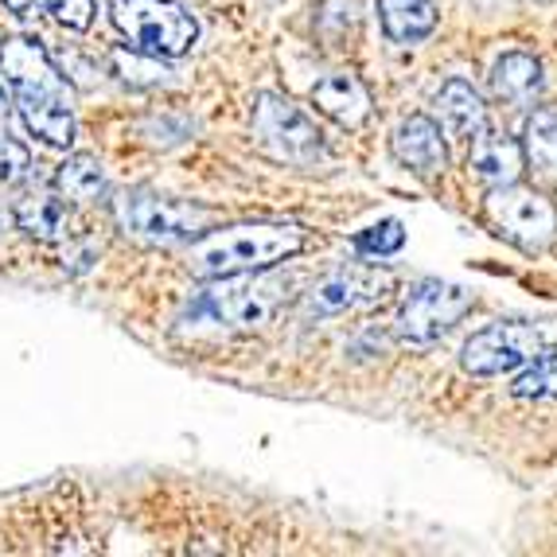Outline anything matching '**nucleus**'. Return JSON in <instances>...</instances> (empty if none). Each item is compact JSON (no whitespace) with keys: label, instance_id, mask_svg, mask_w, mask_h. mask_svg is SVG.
Wrapping results in <instances>:
<instances>
[{"label":"nucleus","instance_id":"nucleus-1","mask_svg":"<svg viewBox=\"0 0 557 557\" xmlns=\"http://www.w3.org/2000/svg\"><path fill=\"white\" fill-rule=\"evenodd\" d=\"M0 78L9 83L20 117L39 140L55 145V149H66L75 140L71 86L36 39L16 36L0 44Z\"/></svg>","mask_w":557,"mask_h":557},{"label":"nucleus","instance_id":"nucleus-2","mask_svg":"<svg viewBox=\"0 0 557 557\" xmlns=\"http://www.w3.org/2000/svg\"><path fill=\"white\" fill-rule=\"evenodd\" d=\"M305 246H308V231L297 223H242L191 242L187 270L199 281L273 270L281 261L297 258Z\"/></svg>","mask_w":557,"mask_h":557},{"label":"nucleus","instance_id":"nucleus-3","mask_svg":"<svg viewBox=\"0 0 557 557\" xmlns=\"http://www.w3.org/2000/svg\"><path fill=\"white\" fill-rule=\"evenodd\" d=\"M250 137H253V149L261 157H270L273 164L317 168L324 160V137H320L317 121L273 90H261L253 98Z\"/></svg>","mask_w":557,"mask_h":557},{"label":"nucleus","instance_id":"nucleus-4","mask_svg":"<svg viewBox=\"0 0 557 557\" xmlns=\"http://www.w3.org/2000/svg\"><path fill=\"white\" fill-rule=\"evenodd\" d=\"M110 20L137 51L176 59L199 39L196 16L180 0H110Z\"/></svg>","mask_w":557,"mask_h":557},{"label":"nucleus","instance_id":"nucleus-5","mask_svg":"<svg viewBox=\"0 0 557 557\" xmlns=\"http://www.w3.org/2000/svg\"><path fill=\"white\" fill-rule=\"evenodd\" d=\"M219 214L203 203H180V199L152 196V191H129L117 199V223L133 238L149 246H184L203 238Z\"/></svg>","mask_w":557,"mask_h":557},{"label":"nucleus","instance_id":"nucleus-6","mask_svg":"<svg viewBox=\"0 0 557 557\" xmlns=\"http://www.w3.org/2000/svg\"><path fill=\"white\" fill-rule=\"evenodd\" d=\"M475 297L468 288L453 285V281L425 277L418 285H409V293L401 297L398 308V335L406 344L429 347L445 339L460 320L472 312Z\"/></svg>","mask_w":557,"mask_h":557},{"label":"nucleus","instance_id":"nucleus-7","mask_svg":"<svg viewBox=\"0 0 557 557\" xmlns=\"http://www.w3.org/2000/svg\"><path fill=\"white\" fill-rule=\"evenodd\" d=\"M487 219H492L503 238L515 242L527 253L542 250L557 234V207L542 191H534V187H519V184L492 187Z\"/></svg>","mask_w":557,"mask_h":557},{"label":"nucleus","instance_id":"nucleus-8","mask_svg":"<svg viewBox=\"0 0 557 557\" xmlns=\"http://www.w3.org/2000/svg\"><path fill=\"white\" fill-rule=\"evenodd\" d=\"M546 351V339L534 324H492L480 327L460 351V367L475 379H499V374H511L527 362H534Z\"/></svg>","mask_w":557,"mask_h":557},{"label":"nucleus","instance_id":"nucleus-9","mask_svg":"<svg viewBox=\"0 0 557 557\" xmlns=\"http://www.w3.org/2000/svg\"><path fill=\"white\" fill-rule=\"evenodd\" d=\"M281 300H285V281L270 277L265 270L214 277L211 293H207V308L234 327H258L265 320H273Z\"/></svg>","mask_w":557,"mask_h":557},{"label":"nucleus","instance_id":"nucleus-10","mask_svg":"<svg viewBox=\"0 0 557 557\" xmlns=\"http://www.w3.org/2000/svg\"><path fill=\"white\" fill-rule=\"evenodd\" d=\"M391 288H394V277L386 270H367V265L335 270L308 288L305 317H339V312H351V308L379 305Z\"/></svg>","mask_w":557,"mask_h":557},{"label":"nucleus","instance_id":"nucleus-11","mask_svg":"<svg viewBox=\"0 0 557 557\" xmlns=\"http://www.w3.org/2000/svg\"><path fill=\"white\" fill-rule=\"evenodd\" d=\"M391 149L398 157L401 168H409L413 176H441L448 168V149H445V129L429 113H409L391 137Z\"/></svg>","mask_w":557,"mask_h":557},{"label":"nucleus","instance_id":"nucleus-12","mask_svg":"<svg viewBox=\"0 0 557 557\" xmlns=\"http://www.w3.org/2000/svg\"><path fill=\"white\" fill-rule=\"evenodd\" d=\"M468 168L475 172V180H483L487 187L503 184H519L522 172H527V152H522V140L507 137V133H495L483 125L472 137V157Z\"/></svg>","mask_w":557,"mask_h":557},{"label":"nucleus","instance_id":"nucleus-13","mask_svg":"<svg viewBox=\"0 0 557 557\" xmlns=\"http://www.w3.org/2000/svg\"><path fill=\"white\" fill-rule=\"evenodd\" d=\"M312 102L324 117H332L344 129H359L362 121L371 117V90L359 83L351 71H332L312 86Z\"/></svg>","mask_w":557,"mask_h":557},{"label":"nucleus","instance_id":"nucleus-14","mask_svg":"<svg viewBox=\"0 0 557 557\" xmlns=\"http://www.w3.org/2000/svg\"><path fill=\"white\" fill-rule=\"evenodd\" d=\"M433 106H437V125L453 140L475 137L487 125V106H483V98L465 78H448L437 90V98H433Z\"/></svg>","mask_w":557,"mask_h":557},{"label":"nucleus","instance_id":"nucleus-15","mask_svg":"<svg viewBox=\"0 0 557 557\" xmlns=\"http://www.w3.org/2000/svg\"><path fill=\"white\" fill-rule=\"evenodd\" d=\"M492 94L499 102L515 106V110H527V106L539 102L542 94V63L527 51H503L492 63Z\"/></svg>","mask_w":557,"mask_h":557},{"label":"nucleus","instance_id":"nucleus-16","mask_svg":"<svg viewBox=\"0 0 557 557\" xmlns=\"http://www.w3.org/2000/svg\"><path fill=\"white\" fill-rule=\"evenodd\" d=\"M379 24L391 44H421L437 32L441 12L433 0H379Z\"/></svg>","mask_w":557,"mask_h":557},{"label":"nucleus","instance_id":"nucleus-17","mask_svg":"<svg viewBox=\"0 0 557 557\" xmlns=\"http://www.w3.org/2000/svg\"><path fill=\"white\" fill-rule=\"evenodd\" d=\"M16 226L39 242H63L71 234V214L51 191H28L16 203Z\"/></svg>","mask_w":557,"mask_h":557},{"label":"nucleus","instance_id":"nucleus-18","mask_svg":"<svg viewBox=\"0 0 557 557\" xmlns=\"http://www.w3.org/2000/svg\"><path fill=\"white\" fill-rule=\"evenodd\" d=\"M55 187H59V196L71 199V203H98V199L106 196V172L94 157L78 152V157H71L59 168Z\"/></svg>","mask_w":557,"mask_h":557},{"label":"nucleus","instance_id":"nucleus-19","mask_svg":"<svg viewBox=\"0 0 557 557\" xmlns=\"http://www.w3.org/2000/svg\"><path fill=\"white\" fill-rule=\"evenodd\" d=\"M522 152L539 172L557 176V110H534L522 129Z\"/></svg>","mask_w":557,"mask_h":557},{"label":"nucleus","instance_id":"nucleus-20","mask_svg":"<svg viewBox=\"0 0 557 557\" xmlns=\"http://www.w3.org/2000/svg\"><path fill=\"white\" fill-rule=\"evenodd\" d=\"M511 394L522 401H546V398L554 401L557 398V355L542 351L534 362H527V371L515 379Z\"/></svg>","mask_w":557,"mask_h":557},{"label":"nucleus","instance_id":"nucleus-21","mask_svg":"<svg viewBox=\"0 0 557 557\" xmlns=\"http://www.w3.org/2000/svg\"><path fill=\"white\" fill-rule=\"evenodd\" d=\"M401 246H406V226H401V219H382V223L355 234V250H359L362 258H391Z\"/></svg>","mask_w":557,"mask_h":557},{"label":"nucleus","instance_id":"nucleus-22","mask_svg":"<svg viewBox=\"0 0 557 557\" xmlns=\"http://www.w3.org/2000/svg\"><path fill=\"white\" fill-rule=\"evenodd\" d=\"M113 66L121 71V78L133 86H160L168 83V71L160 66V55H149V51H137V55H129V51H117L113 55Z\"/></svg>","mask_w":557,"mask_h":557},{"label":"nucleus","instance_id":"nucleus-23","mask_svg":"<svg viewBox=\"0 0 557 557\" xmlns=\"http://www.w3.org/2000/svg\"><path fill=\"white\" fill-rule=\"evenodd\" d=\"M28 149L20 145V140H12L9 133H0V187H12L20 184V180L28 176Z\"/></svg>","mask_w":557,"mask_h":557},{"label":"nucleus","instance_id":"nucleus-24","mask_svg":"<svg viewBox=\"0 0 557 557\" xmlns=\"http://www.w3.org/2000/svg\"><path fill=\"white\" fill-rule=\"evenodd\" d=\"M51 16L63 24V28H71V32H86L94 24V0H39Z\"/></svg>","mask_w":557,"mask_h":557}]
</instances>
